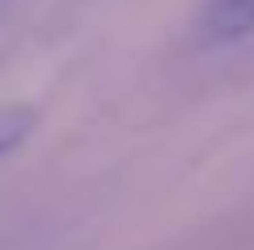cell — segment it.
<instances>
[{
    "instance_id": "6da1fadb",
    "label": "cell",
    "mask_w": 254,
    "mask_h": 250,
    "mask_svg": "<svg viewBox=\"0 0 254 250\" xmlns=\"http://www.w3.org/2000/svg\"><path fill=\"white\" fill-rule=\"evenodd\" d=\"M254 34V0H208L200 13V38L208 46H225Z\"/></svg>"
},
{
    "instance_id": "7a4b0ae2",
    "label": "cell",
    "mask_w": 254,
    "mask_h": 250,
    "mask_svg": "<svg viewBox=\"0 0 254 250\" xmlns=\"http://www.w3.org/2000/svg\"><path fill=\"white\" fill-rule=\"evenodd\" d=\"M29 125H34V113L29 109H4L0 113V154L13 150V146L29 133Z\"/></svg>"
}]
</instances>
